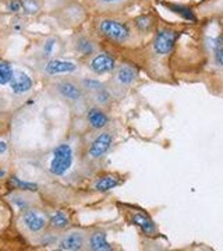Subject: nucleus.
Returning a JSON list of instances; mask_svg holds the SVG:
<instances>
[{"mask_svg": "<svg viewBox=\"0 0 223 251\" xmlns=\"http://www.w3.org/2000/svg\"><path fill=\"white\" fill-rule=\"evenodd\" d=\"M95 28L100 36L115 44H127L131 38L130 27L116 18L102 17L95 21Z\"/></svg>", "mask_w": 223, "mask_h": 251, "instance_id": "1", "label": "nucleus"}, {"mask_svg": "<svg viewBox=\"0 0 223 251\" xmlns=\"http://www.w3.org/2000/svg\"><path fill=\"white\" fill-rule=\"evenodd\" d=\"M73 165V150L69 144H59L52 152L49 172L53 176L66 175Z\"/></svg>", "mask_w": 223, "mask_h": 251, "instance_id": "2", "label": "nucleus"}, {"mask_svg": "<svg viewBox=\"0 0 223 251\" xmlns=\"http://www.w3.org/2000/svg\"><path fill=\"white\" fill-rule=\"evenodd\" d=\"M20 225L28 234H39L49 225V219L39 209H27L20 218Z\"/></svg>", "mask_w": 223, "mask_h": 251, "instance_id": "3", "label": "nucleus"}, {"mask_svg": "<svg viewBox=\"0 0 223 251\" xmlns=\"http://www.w3.org/2000/svg\"><path fill=\"white\" fill-rule=\"evenodd\" d=\"M177 32L172 28H162L158 31V34L153 38V42H152V50L155 54H159V56H166L169 54L174 44L177 41Z\"/></svg>", "mask_w": 223, "mask_h": 251, "instance_id": "4", "label": "nucleus"}, {"mask_svg": "<svg viewBox=\"0 0 223 251\" xmlns=\"http://www.w3.org/2000/svg\"><path fill=\"white\" fill-rule=\"evenodd\" d=\"M88 69L97 75H103L116 70V60L112 54L106 52H98L89 60Z\"/></svg>", "mask_w": 223, "mask_h": 251, "instance_id": "5", "label": "nucleus"}, {"mask_svg": "<svg viewBox=\"0 0 223 251\" xmlns=\"http://www.w3.org/2000/svg\"><path fill=\"white\" fill-rule=\"evenodd\" d=\"M113 143H115V138H113L112 133H107V131L100 133L99 135H97V138L89 145L88 156L94 161L103 158L110 151Z\"/></svg>", "mask_w": 223, "mask_h": 251, "instance_id": "6", "label": "nucleus"}, {"mask_svg": "<svg viewBox=\"0 0 223 251\" xmlns=\"http://www.w3.org/2000/svg\"><path fill=\"white\" fill-rule=\"evenodd\" d=\"M56 92L62 97L64 100L69 102H80L84 98V88L80 84L72 80H62L54 85Z\"/></svg>", "mask_w": 223, "mask_h": 251, "instance_id": "7", "label": "nucleus"}, {"mask_svg": "<svg viewBox=\"0 0 223 251\" xmlns=\"http://www.w3.org/2000/svg\"><path fill=\"white\" fill-rule=\"evenodd\" d=\"M87 244V234L82 230H72L63 234V237L57 243V249L63 251H78L82 250Z\"/></svg>", "mask_w": 223, "mask_h": 251, "instance_id": "8", "label": "nucleus"}, {"mask_svg": "<svg viewBox=\"0 0 223 251\" xmlns=\"http://www.w3.org/2000/svg\"><path fill=\"white\" fill-rule=\"evenodd\" d=\"M137 77H138V69L133 64L124 63L116 67L113 80L119 87H130L134 81L137 80Z\"/></svg>", "mask_w": 223, "mask_h": 251, "instance_id": "9", "label": "nucleus"}, {"mask_svg": "<svg viewBox=\"0 0 223 251\" xmlns=\"http://www.w3.org/2000/svg\"><path fill=\"white\" fill-rule=\"evenodd\" d=\"M78 66L75 63L69 60H60V59H52L45 64L44 70L49 75H59V74H70L77 72Z\"/></svg>", "mask_w": 223, "mask_h": 251, "instance_id": "10", "label": "nucleus"}, {"mask_svg": "<svg viewBox=\"0 0 223 251\" xmlns=\"http://www.w3.org/2000/svg\"><path fill=\"white\" fill-rule=\"evenodd\" d=\"M9 85L13 94L23 95V94L29 92L34 84H32V80H31V77L28 75L27 73L21 72V70H16L14 75H13V80L10 81Z\"/></svg>", "mask_w": 223, "mask_h": 251, "instance_id": "11", "label": "nucleus"}, {"mask_svg": "<svg viewBox=\"0 0 223 251\" xmlns=\"http://www.w3.org/2000/svg\"><path fill=\"white\" fill-rule=\"evenodd\" d=\"M74 48H75L77 53H80L81 56H85V57H92L94 54L97 53V50H98L97 44L91 38L85 35H80L75 38Z\"/></svg>", "mask_w": 223, "mask_h": 251, "instance_id": "12", "label": "nucleus"}, {"mask_svg": "<svg viewBox=\"0 0 223 251\" xmlns=\"http://www.w3.org/2000/svg\"><path fill=\"white\" fill-rule=\"evenodd\" d=\"M131 222L135 226H138L141 229V232L147 236H155L158 232L156 225L153 224V221L147 214H143V212H135L131 216Z\"/></svg>", "mask_w": 223, "mask_h": 251, "instance_id": "13", "label": "nucleus"}, {"mask_svg": "<svg viewBox=\"0 0 223 251\" xmlns=\"http://www.w3.org/2000/svg\"><path fill=\"white\" fill-rule=\"evenodd\" d=\"M87 122L94 130H103L109 123V117L100 108H91L87 112Z\"/></svg>", "mask_w": 223, "mask_h": 251, "instance_id": "14", "label": "nucleus"}, {"mask_svg": "<svg viewBox=\"0 0 223 251\" xmlns=\"http://www.w3.org/2000/svg\"><path fill=\"white\" fill-rule=\"evenodd\" d=\"M87 244H88L89 250L94 251H110L112 246L109 244L106 239V233L97 230L94 233L89 234V237L87 239Z\"/></svg>", "mask_w": 223, "mask_h": 251, "instance_id": "15", "label": "nucleus"}, {"mask_svg": "<svg viewBox=\"0 0 223 251\" xmlns=\"http://www.w3.org/2000/svg\"><path fill=\"white\" fill-rule=\"evenodd\" d=\"M206 46L214 54V62L218 67H223V36H208Z\"/></svg>", "mask_w": 223, "mask_h": 251, "instance_id": "16", "label": "nucleus"}, {"mask_svg": "<svg viewBox=\"0 0 223 251\" xmlns=\"http://www.w3.org/2000/svg\"><path fill=\"white\" fill-rule=\"evenodd\" d=\"M120 184V179L116 177L115 175H106L97 179V181L94 183V188L99 191V193H106L109 190H113Z\"/></svg>", "mask_w": 223, "mask_h": 251, "instance_id": "17", "label": "nucleus"}, {"mask_svg": "<svg viewBox=\"0 0 223 251\" xmlns=\"http://www.w3.org/2000/svg\"><path fill=\"white\" fill-rule=\"evenodd\" d=\"M89 1L102 11H112V10L122 9L130 0H89Z\"/></svg>", "mask_w": 223, "mask_h": 251, "instance_id": "18", "label": "nucleus"}, {"mask_svg": "<svg viewBox=\"0 0 223 251\" xmlns=\"http://www.w3.org/2000/svg\"><path fill=\"white\" fill-rule=\"evenodd\" d=\"M165 6H166L170 11H173L174 14H177V16H180V17H183L184 20L193 21V23L197 21L194 11H193L191 9H188V7H186V6H181V4H172V3H169V4H165Z\"/></svg>", "mask_w": 223, "mask_h": 251, "instance_id": "19", "label": "nucleus"}, {"mask_svg": "<svg viewBox=\"0 0 223 251\" xmlns=\"http://www.w3.org/2000/svg\"><path fill=\"white\" fill-rule=\"evenodd\" d=\"M14 69L13 66L7 62H0V85H6L10 84V81L13 80L14 75Z\"/></svg>", "mask_w": 223, "mask_h": 251, "instance_id": "20", "label": "nucleus"}, {"mask_svg": "<svg viewBox=\"0 0 223 251\" xmlns=\"http://www.w3.org/2000/svg\"><path fill=\"white\" fill-rule=\"evenodd\" d=\"M67 225H69V218L63 211H57L49 218V226L52 229H64Z\"/></svg>", "mask_w": 223, "mask_h": 251, "instance_id": "21", "label": "nucleus"}, {"mask_svg": "<svg viewBox=\"0 0 223 251\" xmlns=\"http://www.w3.org/2000/svg\"><path fill=\"white\" fill-rule=\"evenodd\" d=\"M94 100L97 102V105H99V106H106V105L110 103V100H112V95L103 87V88H100L97 92H94Z\"/></svg>", "mask_w": 223, "mask_h": 251, "instance_id": "22", "label": "nucleus"}, {"mask_svg": "<svg viewBox=\"0 0 223 251\" xmlns=\"http://www.w3.org/2000/svg\"><path fill=\"white\" fill-rule=\"evenodd\" d=\"M20 4H21V11L28 16L35 14L41 9L39 3L36 0H20Z\"/></svg>", "mask_w": 223, "mask_h": 251, "instance_id": "23", "label": "nucleus"}, {"mask_svg": "<svg viewBox=\"0 0 223 251\" xmlns=\"http://www.w3.org/2000/svg\"><path fill=\"white\" fill-rule=\"evenodd\" d=\"M10 186H13V187L18 188V190H23V191H36V186L35 183H27V181H21L17 177H13V179H10Z\"/></svg>", "mask_w": 223, "mask_h": 251, "instance_id": "24", "label": "nucleus"}, {"mask_svg": "<svg viewBox=\"0 0 223 251\" xmlns=\"http://www.w3.org/2000/svg\"><path fill=\"white\" fill-rule=\"evenodd\" d=\"M81 87H82L84 90H87L94 94V92H97V91H99L100 88H103L105 85L98 80H94V78H85V80H82V82H81Z\"/></svg>", "mask_w": 223, "mask_h": 251, "instance_id": "25", "label": "nucleus"}, {"mask_svg": "<svg viewBox=\"0 0 223 251\" xmlns=\"http://www.w3.org/2000/svg\"><path fill=\"white\" fill-rule=\"evenodd\" d=\"M135 27L141 32H148L152 27L151 18L148 16H141V17L135 18Z\"/></svg>", "mask_w": 223, "mask_h": 251, "instance_id": "26", "label": "nucleus"}, {"mask_svg": "<svg viewBox=\"0 0 223 251\" xmlns=\"http://www.w3.org/2000/svg\"><path fill=\"white\" fill-rule=\"evenodd\" d=\"M54 48H56V39L53 38H49L48 41H45V45H44V50H42V53L44 56H50V54L53 53Z\"/></svg>", "mask_w": 223, "mask_h": 251, "instance_id": "27", "label": "nucleus"}, {"mask_svg": "<svg viewBox=\"0 0 223 251\" xmlns=\"http://www.w3.org/2000/svg\"><path fill=\"white\" fill-rule=\"evenodd\" d=\"M7 9H9L11 13H18V11H21L20 0H10L9 4H7Z\"/></svg>", "mask_w": 223, "mask_h": 251, "instance_id": "28", "label": "nucleus"}, {"mask_svg": "<svg viewBox=\"0 0 223 251\" xmlns=\"http://www.w3.org/2000/svg\"><path fill=\"white\" fill-rule=\"evenodd\" d=\"M6 151H7V144L4 143V141H0V155L4 153Z\"/></svg>", "mask_w": 223, "mask_h": 251, "instance_id": "29", "label": "nucleus"}, {"mask_svg": "<svg viewBox=\"0 0 223 251\" xmlns=\"http://www.w3.org/2000/svg\"><path fill=\"white\" fill-rule=\"evenodd\" d=\"M4 176H6V172L1 171V169H0V177H4Z\"/></svg>", "mask_w": 223, "mask_h": 251, "instance_id": "30", "label": "nucleus"}]
</instances>
